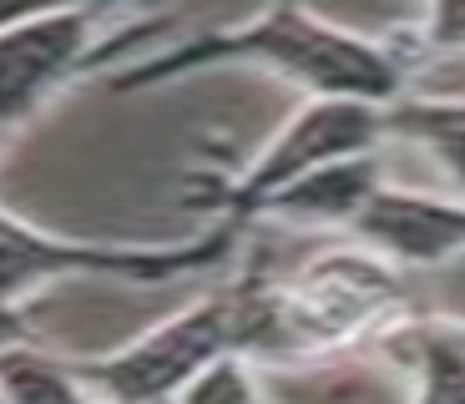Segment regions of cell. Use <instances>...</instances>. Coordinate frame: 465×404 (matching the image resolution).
<instances>
[{"instance_id": "cell-1", "label": "cell", "mask_w": 465, "mask_h": 404, "mask_svg": "<svg viewBox=\"0 0 465 404\" xmlns=\"http://www.w3.org/2000/svg\"><path fill=\"white\" fill-rule=\"evenodd\" d=\"M268 66L273 76L293 81L309 102H364V106H395L410 96V76L415 71L390 51V41L364 35L354 25H339L319 11H299V5H273L258 11L238 25H218V31L187 35L177 46L157 51V56L137 61V66L116 71L112 92H147L163 81H183L193 71L208 66Z\"/></svg>"}, {"instance_id": "cell-2", "label": "cell", "mask_w": 465, "mask_h": 404, "mask_svg": "<svg viewBox=\"0 0 465 404\" xmlns=\"http://www.w3.org/2000/svg\"><path fill=\"white\" fill-rule=\"evenodd\" d=\"M263 273L213 289L102 359H71L96 404H173L208 364L228 354L258 359L263 344Z\"/></svg>"}, {"instance_id": "cell-3", "label": "cell", "mask_w": 465, "mask_h": 404, "mask_svg": "<svg viewBox=\"0 0 465 404\" xmlns=\"http://www.w3.org/2000/svg\"><path fill=\"white\" fill-rule=\"evenodd\" d=\"M410 293L400 268L374 258L370 248H334L299 268L293 278H268V364H303L390 334L405 323Z\"/></svg>"}, {"instance_id": "cell-4", "label": "cell", "mask_w": 465, "mask_h": 404, "mask_svg": "<svg viewBox=\"0 0 465 404\" xmlns=\"http://www.w3.org/2000/svg\"><path fill=\"white\" fill-rule=\"evenodd\" d=\"M232 238H238L232 222H213L193 242H92L46 232L25 222L21 212L0 208V319L35 289L66 283V278H116V283L198 278L228 258Z\"/></svg>"}, {"instance_id": "cell-5", "label": "cell", "mask_w": 465, "mask_h": 404, "mask_svg": "<svg viewBox=\"0 0 465 404\" xmlns=\"http://www.w3.org/2000/svg\"><path fill=\"white\" fill-rule=\"evenodd\" d=\"M112 21H127L96 5H0V137L25 127L61 86L112 61L132 35H157L177 15H152L132 35H106Z\"/></svg>"}, {"instance_id": "cell-6", "label": "cell", "mask_w": 465, "mask_h": 404, "mask_svg": "<svg viewBox=\"0 0 465 404\" xmlns=\"http://www.w3.org/2000/svg\"><path fill=\"white\" fill-rule=\"evenodd\" d=\"M384 106L364 102H309L283 122V132L248 162L232 182H213L198 192V202L213 212V222H243L263 218V208L299 177L334 167L349 157H374L384 147Z\"/></svg>"}, {"instance_id": "cell-7", "label": "cell", "mask_w": 465, "mask_h": 404, "mask_svg": "<svg viewBox=\"0 0 465 404\" xmlns=\"http://www.w3.org/2000/svg\"><path fill=\"white\" fill-rule=\"evenodd\" d=\"M349 232L390 268H440L465 253V197L384 182Z\"/></svg>"}, {"instance_id": "cell-8", "label": "cell", "mask_w": 465, "mask_h": 404, "mask_svg": "<svg viewBox=\"0 0 465 404\" xmlns=\"http://www.w3.org/2000/svg\"><path fill=\"white\" fill-rule=\"evenodd\" d=\"M384 187V162L374 157H349L334 167H319V172L299 177L293 187H283L273 202L263 208V218L293 222V228H354L370 197Z\"/></svg>"}, {"instance_id": "cell-9", "label": "cell", "mask_w": 465, "mask_h": 404, "mask_svg": "<svg viewBox=\"0 0 465 404\" xmlns=\"http://www.w3.org/2000/svg\"><path fill=\"white\" fill-rule=\"evenodd\" d=\"M384 349L415 379L410 404H465V339L455 323L405 319L384 334Z\"/></svg>"}, {"instance_id": "cell-10", "label": "cell", "mask_w": 465, "mask_h": 404, "mask_svg": "<svg viewBox=\"0 0 465 404\" xmlns=\"http://www.w3.org/2000/svg\"><path fill=\"white\" fill-rule=\"evenodd\" d=\"M384 137H405L425 147L465 192V96H400L395 106H384Z\"/></svg>"}, {"instance_id": "cell-11", "label": "cell", "mask_w": 465, "mask_h": 404, "mask_svg": "<svg viewBox=\"0 0 465 404\" xmlns=\"http://www.w3.org/2000/svg\"><path fill=\"white\" fill-rule=\"evenodd\" d=\"M0 399L5 404H96L76 364L21 339H0Z\"/></svg>"}, {"instance_id": "cell-12", "label": "cell", "mask_w": 465, "mask_h": 404, "mask_svg": "<svg viewBox=\"0 0 465 404\" xmlns=\"http://www.w3.org/2000/svg\"><path fill=\"white\" fill-rule=\"evenodd\" d=\"M390 51L410 71L430 66L440 56H465V5H430V11H420L415 25L400 41H390Z\"/></svg>"}, {"instance_id": "cell-13", "label": "cell", "mask_w": 465, "mask_h": 404, "mask_svg": "<svg viewBox=\"0 0 465 404\" xmlns=\"http://www.w3.org/2000/svg\"><path fill=\"white\" fill-rule=\"evenodd\" d=\"M173 404H263V374L253 370V359L228 354L208 364Z\"/></svg>"}, {"instance_id": "cell-14", "label": "cell", "mask_w": 465, "mask_h": 404, "mask_svg": "<svg viewBox=\"0 0 465 404\" xmlns=\"http://www.w3.org/2000/svg\"><path fill=\"white\" fill-rule=\"evenodd\" d=\"M455 329H460V339H465V323H455Z\"/></svg>"}, {"instance_id": "cell-15", "label": "cell", "mask_w": 465, "mask_h": 404, "mask_svg": "<svg viewBox=\"0 0 465 404\" xmlns=\"http://www.w3.org/2000/svg\"><path fill=\"white\" fill-rule=\"evenodd\" d=\"M0 404H5V399H0Z\"/></svg>"}]
</instances>
